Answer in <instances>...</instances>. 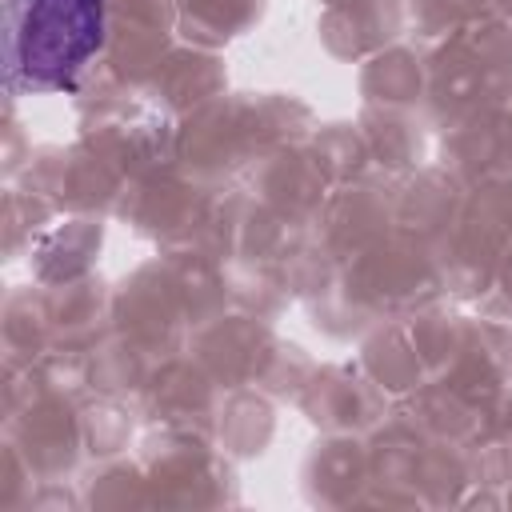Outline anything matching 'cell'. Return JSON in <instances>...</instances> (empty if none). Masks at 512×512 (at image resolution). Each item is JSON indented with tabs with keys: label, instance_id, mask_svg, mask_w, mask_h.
<instances>
[{
	"label": "cell",
	"instance_id": "6da1fadb",
	"mask_svg": "<svg viewBox=\"0 0 512 512\" xmlns=\"http://www.w3.org/2000/svg\"><path fill=\"white\" fill-rule=\"evenodd\" d=\"M104 44V0H4L8 92H76Z\"/></svg>",
	"mask_w": 512,
	"mask_h": 512
}]
</instances>
